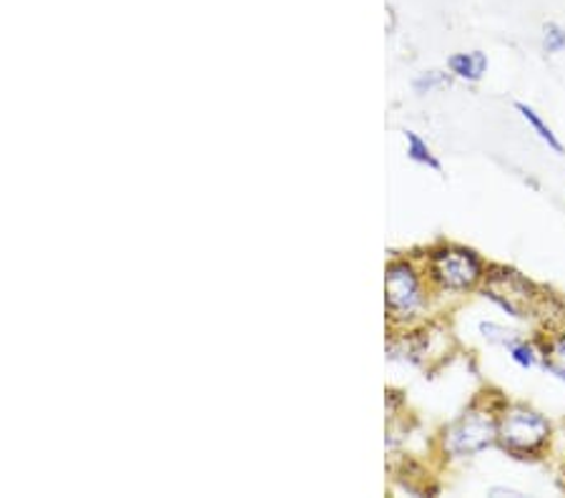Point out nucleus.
<instances>
[{
    "instance_id": "obj_1",
    "label": "nucleus",
    "mask_w": 565,
    "mask_h": 498,
    "mask_svg": "<svg viewBox=\"0 0 565 498\" xmlns=\"http://www.w3.org/2000/svg\"><path fill=\"white\" fill-rule=\"evenodd\" d=\"M548 421L527 407H513L498 425V438L503 446L518 453H533L548 441Z\"/></svg>"
},
{
    "instance_id": "obj_10",
    "label": "nucleus",
    "mask_w": 565,
    "mask_h": 498,
    "mask_svg": "<svg viewBox=\"0 0 565 498\" xmlns=\"http://www.w3.org/2000/svg\"><path fill=\"white\" fill-rule=\"evenodd\" d=\"M508 348H510V356H513V360L518 362V365H523V368H531L533 365V350L525 346V342H508Z\"/></svg>"
},
{
    "instance_id": "obj_3",
    "label": "nucleus",
    "mask_w": 565,
    "mask_h": 498,
    "mask_svg": "<svg viewBox=\"0 0 565 498\" xmlns=\"http://www.w3.org/2000/svg\"><path fill=\"white\" fill-rule=\"evenodd\" d=\"M433 277L448 289H468L480 279V262L468 250H440L433 257Z\"/></svg>"
},
{
    "instance_id": "obj_8",
    "label": "nucleus",
    "mask_w": 565,
    "mask_h": 498,
    "mask_svg": "<svg viewBox=\"0 0 565 498\" xmlns=\"http://www.w3.org/2000/svg\"><path fill=\"white\" fill-rule=\"evenodd\" d=\"M407 153L415 161H420V165H427L430 169L440 171V161L433 157V151L427 149V144L420 139V136L413 134V131H407Z\"/></svg>"
},
{
    "instance_id": "obj_7",
    "label": "nucleus",
    "mask_w": 565,
    "mask_h": 498,
    "mask_svg": "<svg viewBox=\"0 0 565 498\" xmlns=\"http://www.w3.org/2000/svg\"><path fill=\"white\" fill-rule=\"evenodd\" d=\"M515 108H518V112H521L523 114V119L527 121V124H531L533 126V131L537 134V136H541V139L545 141V144H548V147L553 149V151H558V153H563V147H561V141L558 139H555V134L548 129V126H545L543 124V119H541V116H537L535 112H533V108L531 106H525V104H515Z\"/></svg>"
},
{
    "instance_id": "obj_6",
    "label": "nucleus",
    "mask_w": 565,
    "mask_h": 498,
    "mask_svg": "<svg viewBox=\"0 0 565 498\" xmlns=\"http://www.w3.org/2000/svg\"><path fill=\"white\" fill-rule=\"evenodd\" d=\"M488 61L482 53H458V56L450 59V71L458 74L460 78L468 81H478L482 74H486Z\"/></svg>"
},
{
    "instance_id": "obj_5",
    "label": "nucleus",
    "mask_w": 565,
    "mask_h": 498,
    "mask_svg": "<svg viewBox=\"0 0 565 498\" xmlns=\"http://www.w3.org/2000/svg\"><path fill=\"white\" fill-rule=\"evenodd\" d=\"M488 295L493 297L495 303L505 307L510 315L515 317H527L535 310V295L531 283L518 275V272H495L488 279Z\"/></svg>"
},
{
    "instance_id": "obj_2",
    "label": "nucleus",
    "mask_w": 565,
    "mask_h": 498,
    "mask_svg": "<svg viewBox=\"0 0 565 498\" xmlns=\"http://www.w3.org/2000/svg\"><path fill=\"white\" fill-rule=\"evenodd\" d=\"M498 436V425L490 418L488 413L472 411L452 425V428L445 433V451L452 453V456H470V453H478Z\"/></svg>"
},
{
    "instance_id": "obj_4",
    "label": "nucleus",
    "mask_w": 565,
    "mask_h": 498,
    "mask_svg": "<svg viewBox=\"0 0 565 498\" xmlns=\"http://www.w3.org/2000/svg\"><path fill=\"white\" fill-rule=\"evenodd\" d=\"M387 293V310L397 317V320H407L413 317L423 305L420 283H417L415 272L407 265H392L387 269L385 279Z\"/></svg>"
},
{
    "instance_id": "obj_9",
    "label": "nucleus",
    "mask_w": 565,
    "mask_h": 498,
    "mask_svg": "<svg viewBox=\"0 0 565 498\" xmlns=\"http://www.w3.org/2000/svg\"><path fill=\"white\" fill-rule=\"evenodd\" d=\"M545 362H548V368L555 375L565 380V335H561L558 340L551 342L548 352H545Z\"/></svg>"
},
{
    "instance_id": "obj_12",
    "label": "nucleus",
    "mask_w": 565,
    "mask_h": 498,
    "mask_svg": "<svg viewBox=\"0 0 565 498\" xmlns=\"http://www.w3.org/2000/svg\"><path fill=\"white\" fill-rule=\"evenodd\" d=\"M443 84H445V76H440V74H427V76L415 81V88H417V91H433V88L443 86Z\"/></svg>"
},
{
    "instance_id": "obj_11",
    "label": "nucleus",
    "mask_w": 565,
    "mask_h": 498,
    "mask_svg": "<svg viewBox=\"0 0 565 498\" xmlns=\"http://www.w3.org/2000/svg\"><path fill=\"white\" fill-rule=\"evenodd\" d=\"M545 49L551 53H558L565 49V31L558 29V25H548V29H545Z\"/></svg>"
}]
</instances>
